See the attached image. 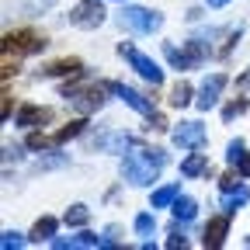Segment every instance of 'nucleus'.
<instances>
[{"instance_id":"f257e3e1","label":"nucleus","mask_w":250,"mask_h":250,"mask_svg":"<svg viewBox=\"0 0 250 250\" xmlns=\"http://www.w3.org/2000/svg\"><path fill=\"white\" fill-rule=\"evenodd\" d=\"M156 174H160V164H153L146 149H136V153H125L122 160V177L129 184H139V188H149L156 181Z\"/></svg>"},{"instance_id":"f03ea898","label":"nucleus","mask_w":250,"mask_h":250,"mask_svg":"<svg viewBox=\"0 0 250 250\" xmlns=\"http://www.w3.org/2000/svg\"><path fill=\"white\" fill-rule=\"evenodd\" d=\"M59 94L70 101V108H73L77 115H94V111H101V104H104V83H101V87L70 83V87H59Z\"/></svg>"},{"instance_id":"7ed1b4c3","label":"nucleus","mask_w":250,"mask_h":250,"mask_svg":"<svg viewBox=\"0 0 250 250\" xmlns=\"http://www.w3.org/2000/svg\"><path fill=\"white\" fill-rule=\"evenodd\" d=\"M118 56H125V59H129V66H132V70H136V73H139L146 83H153V87H160V83H164V70L156 66V62H153L146 52L132 49L129 42H122V45H118Z\"/></svg>"},{"instance_id":"20e7f679","label":"nucleus","mask_w":250,"mask_h":250,"mask_svg":"<svg viewBox=\"0 0 250 250\" xmlns=\"http://www.w3.org/2000/svg\"><path fill=\"white\" fill-rule=\"evenodd\" d=\"M118 21H122L125 28L139 31V35H153V31L164 24V18L156 14V11H149V7H136V4H129V7H125Z\"/></svg>"},{"instance_id":"39448f33","label":"nucleus","mask_w":250,"mask_h":250,"mask_svg":"<svg viewBox=\"0 0 250 250\" xmlns=\"http://www.w3.org/2000/svg\"><path fill=\"white\" fill-rule=\"evenodd\" d=\"M73 28H101L104 24V7H101V0H80V4L66 14Z\"/></svg>"},{"instance_id":"423d86ee","label":"nucleus","mask_w":250,"mask_h":250,"mask_svg":"<svg viewBox=\"0 0 250 250\" xmlns=\"http://www.w3.org/2000/svg\"><path fill=\"white\" fill-rule=\"evenodd\" d=\"M104 90H108V94H115L118 101H125L132 111H139V115H153V101H146L139 90L125 87V83H118V80H104Z\"/></svg>"},{"instance_id":"0eeeda50","label":"nucleus","mask_w":250,"mask_h":250,"mask_svg":"<svg viewBox=\"0 0 250 250\" xmlns=\"http://www.w3.org/2000/svg\"><path fill=\"white\" fill-rule=\"evenodd\" d=\"M226 83H229V77H226V73H212V77H205V80H202V87H198L195 104H198L202 111L215 108V104H219V94H223V87H226Z\"/></svg>"},{"instance_id":"6e6552de","label":"nucleus","mask_w":250,"mask_h":250,"mask_svg":"<svg viewBox=\"0 0 250 250\" xmlns=\"http://www.w3.org/2000/svg\"><path fill=\"white\" fill-rule=\"evenodd\" d=\"M170 136H174V146H181V149H202L205 146V125L202 122H181Z\"/></svg>"},{"instance_id":"1a4fd4ad","label":"nucleus","mask_w":250,"mask_h":250,"mask_svg":"<svg viewBox=\"0 0 250 250\" xmlns=\"http://www.w3.org/2000/svg\"><path fill=\"white\" fill-rule=\"evenodd\" d=\"M226 233H229V212H223V215H212L208 223H205L202 243L215 250V247H223V243H226Z\"/></svg>"},{"instance_id":"9d476101","label":"nucleus","mask_w":250,"mask_h":250,"mask_svg":"<svg viewBox=\"0 0 250 250\" xmlns=\"http://www.w3.org/2000/svg\"><path fill=\"white\" fill-rule=\"evenodd\" d=\"M4 42H7V45H4V52H11V49H14V52H24V56H28V52H42V49H45V39L31 35V31H18V35H7Z\"/></svg>"},{"instance_id":"9b49d317","label":"nucleus","mask_w":250,"mask_h":250,"mask_svg":"<svg viewBox=\"0 0 250 250\" xmlns=\"http://www.w3.org/2000/svg\"><path fill=\"white\" fill-rule=\"evenodd\" d=\"M49 118H52L49 108H42V104H24V108L18 111L14 125H18V129H35V125H45Z\"/></svg>"},{"instance_id":"f8f14e48","label":"nucleus","mask_w":250,"mask_h":250,"mask_svg":"<svg viewBox=\"0 0 250 250\" xmlns=\"http://www.w3.org/2000/svg\"><path fill=\"white\" fill-rule=\"evenodd\" d=\"M132 146V136L125 132H108V136H98L94 139V149H111V153H125Z\"/></svg>"},{"instance_id":"ddd939ff","label":"nucleus","mask_w":250,"mask_h":250,"mask_svg":"<svg viewBox=\"0 0 250 250\" xmlns=\"http://www.w3.org/2000/svg\"><path fill=\"white\" fill-rule=\"evenodd\" d=\"M247 202H250V191H247L243 184H236V188H229V191H223V212H229V215H236Z\"/></svg>"},{"instance_id":"4468645a","label":"nucleus","mask_w":250,"mask_h":250,"mask_svg":"<svg viewBox=\"0 0 250 250\" xmlns=\"http://www.w3.org/2000/svg\"><path fill=\"white\" fill-rule=\"evenodd\" d=\"M56 226H59V223H56V219H52V215H42V219H39V223H35V226H31V233H28V240H31V243H52V236H56Z\"/></svg>"},{"instance_id":"2eb2a0df","label":"nucleus","mask_w":250,"mask_h":250,"mask_svg":"<svg viewBox=\"0 0 250 250\" xmlns=\"http://www.w3.org/2000/svg\"><path fill=\"white\" fill-rule=\"evenodd\" d=\"M170 212H174V219H181V223H191V219L198 215V202L188 198V195H177L174 205H170Z\"/></svg>"},{"instance_id":"dca6fc26","label":"nucleus","mask_w":250,"mask_h":250,"mask_svg":"<svg viewBox=\"0 0 250 250\" xmlns=\"http://www.w3.org/2000/svg\"><path fill=\"white\" fill-rule=\"evenodd\" d=\"M208 170V153H191L188 160H181V174L184 177H198Z\"/></svg>"},{"instance_id":"f3484780","label":"nucleus","mask_w":250,"mask_h":250,"mask_svg":"<svg viewBox=\"0 0 250 250\" xmlns=\"http://www.w3.org/2000/svg\"><path fill=\"white\" fill-rule=\"evenodd\" d=\"M80 59H59V62H49L42 70V77H66V73H80Z\"/></svg>"},{"instance_id":"a211bd4d","label":"nucleus","mask_w":250,"mask_h":250,"mask_svg":"<svg viewBox=\"0 0 250 250\" xmlns=\"http://www.w3.org/2000/svg\"><path fill=\"white\" fill-rule=\"evenodd\" d=\"M164 56H167V62H170L174 70H191V66H195L191 56H188V49H174L170 42L164 45Z\"/></svg>"},{"instance_id":"6ab92c4d","label":"nucleus","mask_w":250,"mask_h":250,"mask_svg":"<svg viewBox=\"0 0 250 250\" xmlns=\"http://www.w3.org/2000/svg\"><path fill=\"white\" fill-rule=\"evenodd\" d=\"M181 195V188L177 184H164V188H156L153 191V208H167V205H174V198Z\"/></svg>"},{"instance_id":"aec40b11","label":"nucleus","mask_w":250,"mask_h":250,"mask_svg":"<svg viewBox=\"0 0 250 250\" xmlns=\"http://www.w3.org/2000/svg\"><path fill=\"white\" fill-rule=\"evenodd\" d=\"M87 219H90V208L77 202V205H70V208H66L62 223H66V226H87Z\"/></svg>"},{"instance_id":"412c9836","label":"nucleus","mask_w":250,"mask_h":250,"mask_svg":"<svg viewBox=\"0 0 250 250\" xmlns=\"http://www.w3.org/2000/svg\"><path fill=\"white\" fill-rule=\"evenodd\" d=\"M191 101H195L191 83H184V80H181V83L170 90V104H174V108H184V104H191Z\"/></svg>"},{"instance_id":"4be33fe9","label":"nucleus","mask_w":250,"mask_h":250,"mask_svg":"<svg viewBox=\"0 0 250 250\" xmlns=\"http://www.w3.org/2000/svg\"><path fill=\"white\" fill-rule=\"evenodd\" d=\"M83 118H73V122H66V125H62V129L56 132V143H70V139H77L80 132H83Z\"/></svg>"},{"instance_id":"5701e85b","label":"nucleus","mask_w":250,"mask_h":250,"mask_svg":"<svg viewBox=\"0 0 250 250\" xmlns=\"http://www.w3.org/2000/svg\"><path fill=\"white\" fill-rule=\"evenodd\" d=\"M52 146H59L56 136H42V132H31L28 136V149H52Z\"/></svg>"},{"instance_id":"b1692460","label":"nucleus","mask_w":250,"mask_h":250,"mask_svg":"<svg viewBox=\"0 0 250 250\" xmlns=\"http://www.w3.org/2000/svg\"><path fill=\"white\" fill-rule=\"evenodd\" d=\"M153 229H156V219H153L149 212H139V215H136V233H139V236H149Z\"/></svg>"},{"instance_id":"393cba45","label":"nucleus","mask_w":250,"mask_h":250,"mask_svg":"<svg viewBox=\"0 0 250 250\" xmlns=\"http://www.w3.org/2000/svg\"><path fill=\"white\" fill-rule=\"evenodd\" d=\"M240 160H243V139H233L226 146V164L229 167H240Z\"/></svg>"},{"instance_id":"a878e982","label":"nucleus","mask_w":250,"mask_h":250,"mask_svg":"<svg viewBox=\"0 0 250 250\" xmlns=\"http://www.w3.org/2000/svg\"><path fill=\"white\" fill-rule=\"evenodd\" d=\"M243 111H247V101H233V104H226V108H223V118H226V122H233V118H236V115H243Z\"/></svg>"},{"instance_id":"bb28decb","label":"nucleus","mask_w":250,"mask_h":250,"mask_svg":"<svg viewBox=\"0 0 250 250\" xmlns=\"http://www.w3.org/2000/svg\"><path fill=\"white\" fill-rule=\"evenodd\" d=\"M24 240H21V233H14V229H7L4 233V250H11V247H21Z\"/></svg>"},{"instance_id":"cd10ccee","label":"nucleus","mask_w":250,"mask_h":250,"mask_svg":"<svg viewBox=\"0 0 250 250\" xmlns=\"http://www.w3.org/2000/svg\"><path fill=\"white\" fill-rule=\"evenodd\" d=\"M240 177H250V153L240 160Z\"/></svg>"},{"instance_id":"c85d7f7f","label":"nucleus","mask_w":250,"mask_h":250,"mask_svg":"<svg viewBox=\"0 0 250 250\" xmlns=\"http://www.w3.org/2000/svg\"><path fill=\"white\" fill-rule=\"evenodd\" d=\"M205 4H208V7H226L229 0H205Z\"/></svg>"},{"instance_id":"c756f323","label":"nucleus","mask_w":250,"mask_h":250,"mask_svg":"<svg viewBox=\"0 0 250 250\" xmlns=\"http://www.w3.org/2000/svg\"><path fill=\"white\" fill-rule=\"evenodd\" d=\"M236 83H240V87H247V83H250V70H247V73H243V77H240Z\"/></svg>"}]
</instances>
